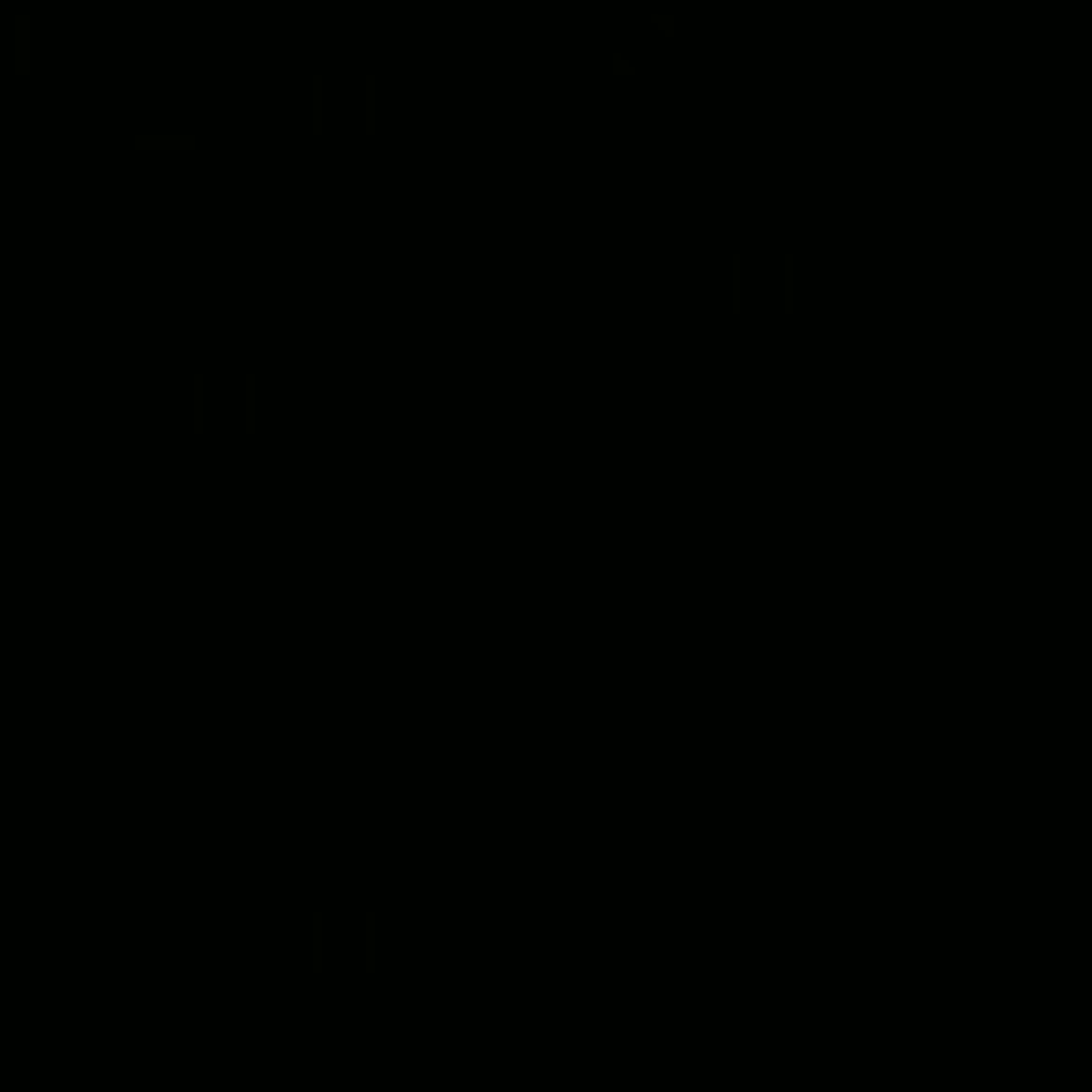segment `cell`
Returning a JSON list of instances; mask_svg holds the SVG:
<instances>
[{"mask_svg":"<svg viewBox=\"0 0 1092 1092\" xmlns=\"http://www.w3.org/2000/svg\"><path fill=\"white\" fill-rule=\"evenodd\" d=\"M195 135H135V150H187Z\"/></svg>","mask_w":1092,"mask_h":1092,"instance_id":"7a4b0ae2","label":"cell"},{"mask_svg":"<svg viewBox=\"0 0 1092 1092\" xmlns=\"http://www.w3.org/2000/svg\"><path fill=\"white\" fill-rule=\"evenodd\" d=\"M15 75H31V15H15Z\"/></svg>","mask_w":1092,"mask_h":1092,"instance_id":"6da1fadb","label":"cell"}]
</instances>
